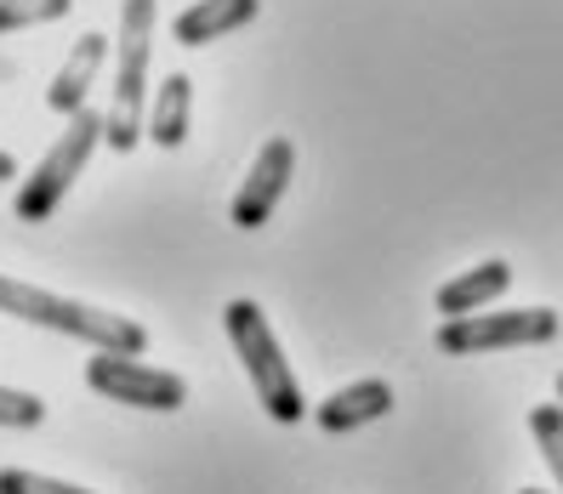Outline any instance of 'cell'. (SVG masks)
I'll return each instance as SVG.
<instances>
[{
	"mask_svg": "<svg viewBox=\"0 0 563 494\" xmlns=\"http://www.w3.org/2000/svg\"><path fill=\"white\" fill-rule=\"evenodd\" d=\"M256 12H262V0H194L188 12H177L172 35H177V46L200 52V46H211L222 35H234V29H245Z\"/></svg>",
	"mask_w": 563,
	"mask_h": 494,
	"instance_id": "obj_8",
	"label": "cell"
},
{
	"mask_svg": "<svg viewBox=\"0 0 563 494\" xmlns=\"http://www.w3.org/2000/svg\"><path fill=\"white\" fill-rule=\"evenodd\" d=\"M290 171H296V143H290V137H268V143L256 148L251 171H245V182H240V193H234V205H228V222H234L240 234L262 227V222L279 211L285 188H290Z\"/></svg>",
	"mask_w": 563,
	"mask_h": 494,
	"instance_id": "obj_7",
	"label": "cell"
},
{
	"mask_svg": "<svg viewBox=\"0 0 563 494\" xmlns=\"http://www.w3.org/2000/svg\"><path fill=\"white\" fill-rule=\"evenodd\" d=\"M148 46H154V0L120 7V63H114V103L103 114V137L114 154H131L148 125Z\"/></svg>",
	"mask_w": 563,
	"mask_h": 494,
	"instance_id": "obj_2",
	"label": "cell"
},
{
	"mask_svg": "<svg viewBox=\"0 0 563 494\" xmlns=\"http://www.w3.org/2000/svg\"><path fill=\"white\" fill-rule=\"evenodd\" d=\"M558 336L552 307H518V313H467L439 324V352L467 358V352H507V347H541Z\"/></svg>",
	"mask_w": 563,
	"mask_h": 494,
	"instance_id": "obj_5",
	"label": "cell"
},
{
	"mask_svg": "<svg viewBox=\"0 0 563 494\" xmlns=\"http://www.w3.org/2000/svg\"><path fill=\"white\" fill-rule=\"evenodd\" d=\"M393 409V386L387 381H353L342 392H330V398L313 409V420L324 433H358V426H371Z\"/></svg>",
	"mask_w": 563,
	"mask_h": 494,
	"instance_id": "obj_11",
	"label": "cell"
},
{
	"mask_svg": "<svg viewBox=\"0 0 563 494\" xmlns=\"http://www.w3.org/2000/svg\"><path fill=\"white\" fill-rule=\"evenodd\" d=\"M0 494H91V489H75V483H57V478H41V472L7 467V472H0Z\"/></svg>",
	"mask_w": 563,
	"mask_h": 494,
	"instance_id": "obj_15",
	"label": "cell"
},
{
	"mask_svg": "<svg viewBox=\"0 0 563 494\" xmlns=\"http://www.w3.org/2000/svg\"><path fill=\"white\" fill-rule=\"evenodd\" d=\"M103 57H109V41H103V35H80L75 52L63 57V69H57L52 86H46V109H52V114H80L97 69H103Z\"/></svg>",
	"mask_w": 563,
	"mask_h": 494,
	"instance_id": "obj_9",
	"label": "cell"
},
{
	"mask_svg": "<svg viewBox=\"0 0 563 494\" xmlns=\"http://www.w3.org/2000/svg\"><path fill=\"white\" fill-rule=\"evenodd\" d=\"M222 324H228V341H234V352H240V364H245V375L256 386L262 409H268L274 420H285V426H296V420L308 415V398H302V386H296L285 352H279V336L268 329L262 307L256 302H228L222 307Z\"/></svg>",
	"mask_w": 563,
	"mask_h": 494,
	"instance_id": "obj_3",
	"label": "cell"
},
{
	"mask_svg": "<svg viewBox=\"0 0 563 494\" xmlns=\"http://www.w3.org/2000/svg\"><path fill=\"white\" fill-rule=\"evenodd\" d=\"M188 120H194V86H188V75H165L159 91H154L143 137H154L159 148H183L188 143Z\"/></svg>",
	"mask_w": 563,
	"mask_h": 494,
	"instance_id": "obj_12",
	"label": "cell"
},
{
	"mask_svg": "<svg viewBox=\"0 0 563 494\" xmlns=\"http://www.w3.org/2000/svg\"><path fill=\"white\" fill-rule=\"evenodd\" d=\"M0 313H12L23 324H41V329H63L97 352H125V358H143L148 347V329L131 324L109 307H86V302H69L57 290H41V284H23L12 273H0Z\"/></svg>",
	"mask_w": 563,
	"mask_h": 494,
	"instance_id": "obj_1",
	"label": "cell"
},
{
	"mask_svg": "<svg viewBox=\"0 0 563 494\" xmlns=\"http://www.w3.org/2000/svg\"><path fill=\"white\" fill-rule=\"evenodd\" d=\"M558 404H563V375H558Z\"/></svg>",
	"mask_w": 563,
	"mask_h": 494,
	"instance_id": "obj_19",
	"label": "cell"
},
{
	"mask_svg": "<svg viewBox=\"0 0 563 494\" xmlns=\"http://www.w3.org/2000/svg\"><path fill=\"white\" fill-rule=\"evenodd\" d=\"M46 404L35 392H18V386H0V426H41Z\"/></svg>",
	"mask_w": 563,
	"mask_h": 494,
	"instance_id": "obj_16",
	"label": "cell"
},
{
	"mask_svg": "<svg viewBox=\"0 0 563 494\" xmlns=\"http://www.w3.org/2000/svg\"><path fill=\"white\" fill-rule=\"evenodd\" d=\"M529 433H536L547 467H552V478L563 489V404H536V409H529Z\"/></svg>",
	"mask_w": 563,
	"mask_h": 494,
	"instance_id": "obj_14",
	"label": "cell"
},
{
	"mask_svg": "<svg viewBox=\"0 0 563 494\" xmlns=\"http://www.w3.org/2000/svg\"><path fill=\"white\" fill-rule=\"evenodd\" d=\"M69 12H75V0H0V35H18V29H35V23H57Z\"/></svg>",
	"mask_w": 563,
	"mask_h": 494,
	"instance_id": "obj_13",
	"label": "cell"
},
{
	"mask_svg": "<svg viewBox=\"0 0 563 494\" xmlns=\"http://www.w3.org/2000/svg\"><path fill=\"white\" fill-rule=\"evenodd\" d=\"M518 494H552V489H518ZM558 494H563V489H558Z\"/></svg>",
	"mask_w": 563,
	"mask_h": 494,
	"instance_id": "obj_18",
	"label": "cell"
},
{
	"mask_svg": "<svg viewBox=\"0 0 563 494\" xmlns=\"http://www.w3.org/2000/svg\"><path fill=\"white\" fill-rule=\"evenodd\" d=\"M507 284H512V268H507L501 256H495V261H478V268L455 273L450 284H439L433 307H439L444 318H467V313H484L495 295H507Z\"/></svg>",
	"mask_w": 563,
	"mask_h": 494,
	"instance_id": "obj_10",
	"label": "cell"
},
{
	"mask_svg": "<svg viewBox=\"0 0 563 494\" xmlns=\"http://www.w3.org/2000/svg\"><path fill=\"white\" fill-rule=\"evenodd\" d=\"M97 137H103V114H69V131H63V143L29 171V182L18 188V222H46L57 205H63V193L75 188V177L86 171V159L97 148Z\"/></svg>",
	"mask_w": 563,
	"mask_h": 494,
	"instance_id": "obj_4",
	"label": "cell"
},
{
	"mask_svg": "<svg viewBox=\"0 0 563 494\" xmlns=\"http://www.w3.org/2000/svg\"><path fill=\"white\" fill-rule=\"evenodd\" d=\"M86 386L103 392L114 404H131V409H183L188 404V381L172 375V370H154L143 358H125V352H97L86 364Z\"/></svg>",
	"mask_w": 563,
	"mask_h": 494,
	"instance_id": "obj_6",
	"label": "cell"
},
{
	"mask_svg": "<svg viewBox=\"0 0 563 494\" xmlns=\"http://www.w3.org/2000/svg\"><path fill=\"white\" fill-rule=\"evenodd\" d=\"M12 171H18V165H12V154H0V182H12Z\"/></svg>",
	"mask_w": 563,
	"mask_h": 494,
	"instance_id": "obj_17",
	"label": "cell"
},
{
	"mask_svg": "<svg viewBox=\"0 0 563 494\" xmlns=\"http://www.w3.org/2000/svg\"><path fill=\"white\" fill-rule=\"evenodd\" d=\"M0 75H12V69H7V63H0Z\"/></svg>",
	"mask_w": 563,
	"mask_h": 494,
	"instance_id": "obj_20",
	"label": "cell"
}]
</instances>
